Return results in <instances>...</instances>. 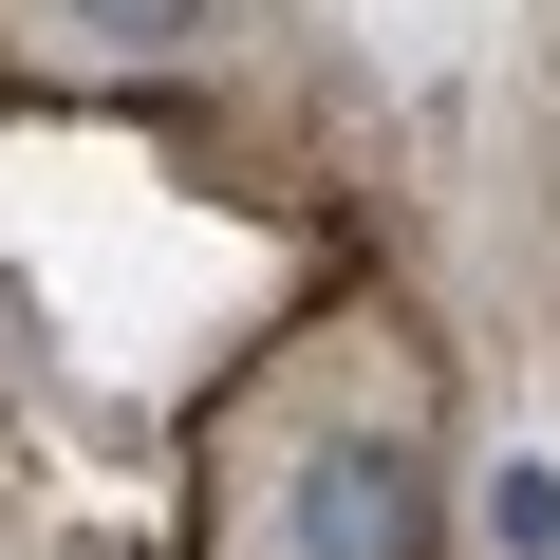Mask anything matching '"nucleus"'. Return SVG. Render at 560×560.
Wrapping results in <instances>:
<instances>
[{"instance_id": "f03ea898", "label": "nucleus", "mask_w": 560, "mask_h": 560, "mask_svg": "<svg viewBox=\"0 0 560 560\" xmlns=\"http://www.w3.org/2000/svg\"><path fill=\"white\" fill-rule=\"evenodd\" d=\"M75 38H113V57H187L206 38V0H57Z\"/></svg>"}, {"instance_id": "7ed1b4c3", "label": "nucleus", "mask_w": 560, "mask_h": 560, "mask_svg": "<svg viewBox=\"0 0 560 560\" xmlns=\"http://www.w3.org/2000/svg\"><path fill=\"white\" fill-rule=\"evenodd\" d=\"M486 541L541 560V541H560V467H486Z\"/></svg>"}, {"instance_id": "f257e3e1", "label": "nucleus", "mask_w": 560, "mask_h": 560, "mask_svg": "<svg viewBox=\"0 0 560 560\" xmlns=\"http://www.w3.org/2000/svg\"><path fill=\"white\" fill-rule=\"evenodd\" d=\"M430 467L393 448V430H337L318 467H300V560H430Z\"/></svg>"}]
</instances>
